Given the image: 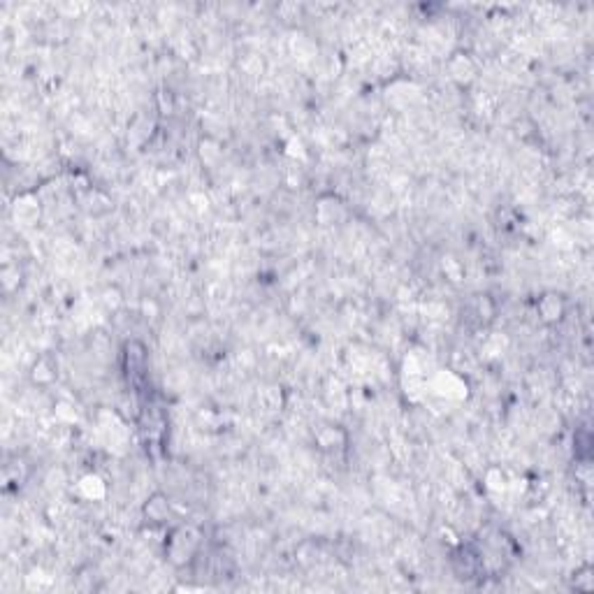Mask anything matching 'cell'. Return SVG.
I'll return each mask as SVG.
<instances>
[{
    "label": "cell",
    "instance_id": "cell-1",
    "mask_svg": "<svg viewBox=\"0 0 594 594\" xmlns=\"http://www.w3.org/2000/svg\"><path fill=\"white\" fill-rule=\"evenodd\" d=\"M198 543H200V534L193 527L186 525V527L174 529L168 543V557L174 564H183V562L191 560L193 553L198 550Z\"/></svg>",
    "mask_w": 594,
    "mask_h": 594
},
{
    "label": "cell",
    "instance_id": "cell-2",
    "mask_svg": "<svg viewBox=\"0 0 594 594\" xmlns=\"http://www.w3.org/2000/svg\"><path fill=\"white\" fill-rule=\"evenodd\" d=\"M12 216L21 225H33L40 218V202L33 193H21L12 205Z\"/></svg>",
    "mask_w": 594,
    "mask_h": 594
},
{
    "label": "cell",
    "instance_id": "cell-3",
    "mask_svg": "<svg viewBox=\"0 0 594 594\" xmlns=\"http://www.w3.org/2000/svg\"><path fill=\"white\" fill-rule=\"evenodd\" d=\"M144 516L149 523H163V520H168L170 516V499L165 497V494L156 492L151 494L149 499H146L144 504Z\"/></svg>",
    "mask_w": 594,
    "mask_h": 594
},
{
    "label": "cell",
    "instance_id": "cell-4",
    "mask_svg": "<svg viewBox=\"0 0 594 594\" xmlns=\"http://www.w3.org/2000/svg\"><path fill=\"white\" fill-rule=\"evenodd\" d=\"M450 75L455 82L460 84H469L476 75V67L471 63V58L467 54H455V58L450 60Z\"/></svg>",
    "mask_w": 594,
    "mask_h": 594
},
{
    "label": "cell",
    "instance_id": "cell-5",
    "mask_svg": "<svg viewBox=\"0 0 594 594\" xmlns=\"http://www.w3.org/2000/svg\"><path fill=\"white\" fill-rule=\"evenodd\" d=\"M538 311H541L543 321L555 323V321H560L562 314H564V302H562L560 295H555V293H548V295L541 299V304H538Z\"/></svg>",
    "mask_w": 594,
    "mask_h": 594
},
{
    "label": "cell",
    "instance_id": "cell-6",
    "mask_svg": "<svg viewBox=\"0 0 594 594\" xmlns=\"http://www.w3.org/2000/svg\"><path fill=\"white\" fill-rule=\"evenodd\" d=\"M30 376H33V381L38 385H49L56 378V367H54L52 363H49L47 358H40L38 363L33 365V372H30Z\"/></svg>",
    "mask_w": 594,
    "mask_h": 594
},
{
    "label": "cell",
    "instance_id": "cell-7",
    "mask_svg": "<svg viewBox=\"0 0 594 594\" xmlns=\"http://www.w3.org/2000/svg\"><path fill=\"white\" fill-rule=\"evenodd\" d=\"M82 490L87 492L89 499H98V497H102V494H105V483L98 479V476L91 474V476H87V479L82 481Z\"/></svg>",
    "mask_w": 594,
    "mask_h": 594
}]
</instances>
